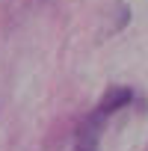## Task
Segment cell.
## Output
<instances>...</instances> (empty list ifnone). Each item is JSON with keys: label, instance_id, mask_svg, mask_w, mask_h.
Instances as JSON below:
<instances>
[{"label": "cell", "instance_id": "6da1fadb", "mask_svg": "<svg viewBox=\"0 0 148 151\" xmlns=\"http://www.w3.org/2000/svg\"><path fill=\"white\" fill-rule=\"evenodd\" d=\"M104 124L107 119L92 110L80 124H77V136H74V151H101V136H104Z\"/></svg>", "mask_w": 148, "mask_h": 151}, {"label": "cell", "instance_id": "7a4b0ae2", "mask_svg": "<svg viewBox=\"0 0 148 151\" xmlns=\"http://www.w3.org/2000/svg\"><path fill=\"white\" fill-rule=\"evenodd\" d=\"M130 101H133V89H127V86H113V89H107V92H104V98L98 101V107H95V110H98L104 119H110L113 113L124 110Z\"/></svg>", "mask_w": 148, "mask_h": 151}]
</instances>
